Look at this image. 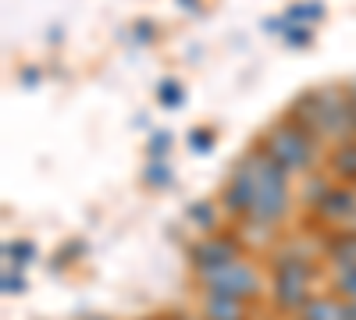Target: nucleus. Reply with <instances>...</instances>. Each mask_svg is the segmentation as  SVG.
<instances>
[{"mask_svg":"<svg viewBox=\"0 0 356 320\" xmlns=\"http://www.w3.org/2000/svg\"><path fill=\"white\" fill-rule=\"evenodd\" d=\"M168 146H171V132H154L150 142H146V150H150V160H164L168 157Z\"/></svg>","mask_w":356,"mask_h":320,"instance_id":"6ab92c4d","label":"nucleus"},{"mask_svg":"<svg viewBox=\"0 0 356 320\" xmlns=\"http://www.w3.org/2000/svg\"><path fill=\"white\" fill-rule=\"evenodd\" d=\"M260 146V142H257ZM289 203H292V192H289V171L278 167L271 157L264 153V164H260V174H257V203L246 217L250 228H264L271 231L285 214H289Z\"/></svg>","mask_w":356,"mask_h":320,"instance_id":"f03ea898","label":"nucleus"},{"mask_svg":"<svg viewBox=\"0 0 356 320\" xmlns=\"http://www.w3.org/2000/svg\"><path fill=\"white\" fill-rule=\"evenodd\" d=\"M22 82L25 85H36L40 82V68H22Z\"/></svg>","mask_w":356,"mask_h":320,"instance_id":"b1692460","label":"nucleus"},{"mask_svg":"<svg viewBox=\"0 0 356 320\" xmlns=\"http://www.w3.org/2000/svg\"><path fill=\"white\" fill-rule=\"evenodd\" d=\"M203 320H246V303L225 296H203Z\"/></svg>","mask_w":356,"mask_h":320,"instance_id":"9d476101","label":"nucleus"},{"mask_svg":"<svg viewBox=\"0 0 356 320\" xmlns=\"http://www.w3.org/2000/svg\"><path fill=\"white\" fill-rule=\"evenodd\" d=\"M321 15H324V4H317V0H310V4H289V11H285V18L292 25H310Z\"/></svg>","mask_w":356,"mask_h":320,"instance_id":"4468645a","label":"nucleus"},{"mask_svg":"<svg viewBox=\"0 0 356 320\" xmlns=\"http://www.w3.org/2000/svg\"><path fill=\"white\" fill-rule=\"evenodd\" d=\"M157 103H161L164 110L182 107V103H186V90H182V82H178V78H164V82H157Z\"/></svg>","mask_w":356,"mask_h":320,"instance_id":"ddd939ff","label":"nucleus"},{"mask_svg":"<svg viewBox=\"0 0 356 320\" xmlns=\"http://www.w3.org/2000/svg\"><path fill=\"white\" fill-rule=\"evenodd\" d=\"M314 210H317L321 221H349L356 214V189L353 185H332Z\"/></svg>","mask_w":356,"mask_h":320,"instance_id":"0eeeda50","label":"nucleus"},{"mask_svg":"<svg viewBox=\"0 0 356 320\" xmlns=\"http://www.w3.org/2000/svg\"><path fill=\"white\" fill-rule=\"evenodd\" d=\"M200 278H203L207 296H225V299L250 303L260 292V274L250 264H243V260H235V264H228V267H218L211 274H200Z\"/></svg>","mask_w":356,"mask_h":320,"instance_id":"39448f33","label":"nucleus"},{"mask_svg":"<svg viewBox=\"0 0 356 320\" xmlns=\"http://www.w3.org/2000/svg\"><path fill=\"white\" fill-rule=\"evenodd\" d=\"M178 4H182V8H189V11H193V8L200 4V0H178Z\"/></svg>","mask_w":356,"mask_h":320,"instance_id":"bb28decb","label":"nucleus"},{"mask_svg":"<svg viewBox=\"0 0 356 320\" xmlns=\"http://www.w3.org/2000/svg\"><path fill=\"white\" fill-rule=\"evenodd\" d=\"M200 320H203V317H200Z\"/></svg>","mask_w":356,"mask_h":320,"instance_id":"c756f323","label":"nucleus"},{"mask_svg":"<svg viewBox=\"0 0 356 320\" xmlns=\"http://www.w3.org/2000/svg\"><path fill=\"white\" fill-rule=\"evenodd\" d=\"M310 274H314V267L307 264L300 253L285 249V253L275 256V281H271V292H275L278 310H285V313H303V306L314 299L310 288H307V285H310Z\"/></svg>","mask_w":356,"mask_h":320,"instance_id":"7ed1b4c3","label":"nucleus"},{"mask_svg":"<svg viewBox=\"0 0 356 320\" xmlns=\"http://www.w3.org/2000/svg\"><path fill=\"white\" fill-rule=\"evenodd\" d=\"M154 36H157L154 22H136V40H139V43H150Z\"/></svg>","mask_w":356,"mask_h":320,"instance_id":"4be33fe9","label":"nucleus"},{"mask_svg":"<svg viewBox=\"0 0 356 320\" xmlns=\"http://www.w3.org/2000/svg\"><path fill=\"white\" fill-rule=\"evenodd\" d=\"M189 150L193 153H211L214 150V128H193L189 132Z\"/></svg>","mask_w":356,"mask_h":320,"instance_id":"a211bd4d","label":"nucleus"},{"mask_svg":"<svg viewBox=\"0 0 356 320\" xmlns=\"http://www.w3.org/2000/svg\"><path fill=\"white\" fill-rule=\"evenodd\" d=\"M0 288H4L8 296L25 292V278H22V271H18V267H8V271H4V278H0Z\"/></svg>","mask_w":356,"mask_h":320,"instance_id":"aec40b11","label":"nucleus"},{"mask_svg":"<svg viewBox=\"0 0 356 320\" xmlns=\"http://www.w3.org/2000/svg\"><path fill=\"white\" fill-rule=\"evenodd\" d=\"M89 320H100V317H89Z\"/></svg>","mask_w":356,"mask_h":320,"instance_id":"c85d7f7f","label":"nucleus"},{"mask_svg":"<svg viewBox=\"0 0 356 320\" xmlns=\"http://www.w3.org/2000/svg\"><path fill=\"white\" fill-rule=\"evenodd\" d=\"M285 43H289V47H310V43H314V33H310V25H289V33H285Z\"/></svg>","mask_w":356,"mask_h":320,"instance_id":"412c9836","label":"nucleus"},{"mask_svg":"<svg viewBox=\"0 0 356 320\" xmlns=\"http://www.w3.org/2000/svg\"><path fill=\"white\" fill-rule=\"evenodd\" d=\"M346 93H349V114H353V128H356V82L346 85Z\"/></svg>","mask_w":356,"mask_h":320,"instance_id":"393cba45","label":"nucleus"},{"mask_svg":"<svg viewBox=\"0 0 356 320\" xmlns=\"http://www.w3.org/2000/svg\"><path fill=\"white\" fill-rule=\"evenodd\" d=\"M317 96V121H321V139H356L353 128V114H349V93L346 85H324V90H314Z\"/></svg>","mask_w":356,"mask_h":320,"instance_id":"20e7f679","label":"nucleus"},{"mask_svg":"<svg viewBox=\"0 0 356 320\" xmlns=\"http://www.w3.org/2000/svg\"><path fill=\"white\" fill-rule=\"evenodd\" d=\"M346 320H356V303H346Z\"/></svg>","mask_w":356,"mask_h":320,"instance_id":"a878e982","label":"nucleus"},{"mask_svg":"<svg viewBox=\"0 0 356 320\" xmlns=\"http://www.w3.org/2000/svg\"><path fill=\"white\" fill-rule=\"evenodd\" d=\"M300 320H346V303L339 299H310Z\"/></svg>","mask_w":356,"mask_h":320,"instance_id":"9b49d317","label":"nucleus"},{"mask_svg":"<svg viewBox=\"0 0 356 320\" xmlns=\"http://www.w3.org/2000/svg\"><path fill=\"white\" fill-rule=\"evenodd\" d=\"M328 167H332V174H335L342 185L356 182V139L335 142V146H332V157H328Z\"/></svg>","mask_w":356,"mask_h":320,"instance_id":"6e6552de","label":"nucleus"},{"mask_svg":"<svg viewBox=\"0 0 356 320\" xmlns=\"http://www.w3.org/2000/svg\"><path fill=\"white\" fill-rule=\"evenodd\" d=\"M260 150L289 174H307L317 164V139L310 132H303L300 125H292L289 118H282L278 125L264 132Z\"/></svg>","mask_w":356,"mask_h":320,"instance_id":"f257e3e1","label":"nucleus"},{"mask_svg":"<svg viewBox=\"0 0 356 320\" xmlns=\"http://www.w3.org/2000/svg\"><path fill=\"white\" fill-rule=\"evenodd\" d=\"M4 256H8V264H15V267H25L29 260L36 256V246L29 242V239H15V242H8V246H4Z\"/></svg>","mask_w":356,"mask_h":320,"instance_id":"2eb2a0df","label":"nucleus"},{"mask_svg":"<svg viewBox=\"0 0 356 320\" xmlns=\"http://www.w3.org/2000/svg\"><path fill=\"white\" fill-rule=\"evenodd\" d=\"M328 260L339 271H353L356 267V228L339 231V235L328 239Z\"/></svg>","mask_w":356,"mask_h":320,"instance_id":"1a4fd4ad","label":"nucleus"},{"mask_svg":"<svg viewBox=\"0 0 356 320\" xmlns=\"http://www.w3.org/2000/svg\"><path fill=\"white\" fill-rule=\"evenodd\" d=\"M239 253H243V246L235 242L232 235H221V231H214V235H207V239H200V242L189 246V264H193L200 274H211V271H218V267L235 264V260H239Z\"/></svg>","mask_w":356,"mask_h":320,"instance_id":"423d86ee","label":"nucleus"},{"mask_svg":"<svg viewBox=\"0 0 356 320\" xmlns=\"http://www.w3.org/2000/svg\"><path fill=\"white\" fill-rule=\"evenodd\" d=\"M79 249H82V242H68V246L61 249V260H57V264H65V260H75V256H82Z\"/></svg>","mask_w":356,"mask_h":320,"instance_id":"5701e85b","label":"nucleus"},{"mask_svg":"<svg viewBox=\"0 0 356 320\" xmlns=\"http://www.w3.org/2000/svg\"><path fill=\"white\" fill-rule=\"evenodd\" d=\"M335 292H339L346 303H356V267L335 274Z\"/></svg>","mask_w":356,"mask_h":320,"instance_id":"f3484780","label":"nucleus"},{"mask_svg":"<svg viewBox=\"0 0 356 320\" xmlns=\"http://www.w3.org/2000/svg\"><path fill=\"white\" fill-rule=\"evenodd\" d=\"M143 320H161V317H143Z\"/></svg>","mask_w":356,"mask_h":320,"instance_id":"cd10ccee","label":"nucleus"},{"mask_svg":"<svg viewBox=\"0 0 356 320\" xmlns=\"http://www.w3.org/2000/svg\"><path fill=\"white\" fill-rule=\"evenodd\" d=\"M146 185H154V189H164V185H171V164L168 160H150L146 164Z\"/></svg>","mask_w":356,"mask_h":320,"instance_id":"dca6fc26","label":"nucleus"},{"mask_svg":"<svg viewBox=\"0 0 356 320\" xmlns=\"http://www.w3.org/2000/svg\"><path fill=\"white\" fill-rule=\"evenodd\" d=\"M186 217H189L200 231H207V235H211V231L218 228V207H214V203H207V199L189 203V207H186Z\"/></svg>","mask_w":356,"mask_h":320,"instance_id":"f8f14e48","label":"nucleus"}]
</instances>
